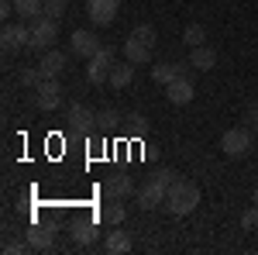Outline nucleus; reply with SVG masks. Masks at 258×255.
Instances as JSON below:
<instances>
[{"label":"nucleus","mask_w":258,"mask_h":255,"mask_svg":"<svg viewBox=\"0 0 258 255\" xmlns=\"http://www.w3.org/2000/svg\"><path fill=\"white\" fill-rule=\"evenodd\" d=\"M200 203V186L193 183V179H182L179 176L172 186H169V193H165V211L172 217H186L193 214Z\"/></svg>","instance_id":"f257e3e1"},{"label":"nucleus","mask_w":258,"mask_h":255,"mask_svg":"<svg viewBox=\"0 0 258 255\" xmlns=\"http://www.w3.org/2000/svg\"><path fill=\"white\" fill-rule=\"evenodd\" d=\"M251 145H255V131L248 128V124H238V128H227L224 135H220V152L227 159H241L251 152Z\"/></svg>","instance_id":"f03ea898"},{"label":"nucleus","mask_w":258,"mask_h":255,"mask_svg":"<svg viewBox=\"0 0 258 255\" xmlns=\"http://www.w3.org/2000/svg\"><path fill=\"white\" fill-rule=\"evenodd\" d=\"M55 38H59V21L55 18H35L31 21V52H48V48H55Z\"/></svg>","instance_id":"7ed1b4c3"},{"label":"nucleus","mask_w":258,"mask_h":255,"mask_svg":"<svg viewBox=\"0 0 258 255\" xmlns=\"http://www.w3.org/2000/svg\"><path fill=\"white\" fill-rule=\"evenodd\" d=\"M110 69H114V48L110 45H100L97 56H90V66H86V79L93 86H103L110 79Z\"/></svg>","instance_id":"20e7f679"},{"label":"nucleus","mask_w":258,"mask_h":255,"mask_svg":"<svg viewBox=\"0 0 258 255\" xmlns=\"http://www.w3.org/2000/svg\"><path fill=\"white\" fill-rule=\"evenodd\" d=\"M0 45H4V52H21V48H28V45H31V24H28V21L4 24V31H0Z\"/></svg>","instance_id":"39448f33"},{"label":"nucleus","mask_w":258,"mask_h":255,"mask_svg":"<svg viewBox=\"0 0 258 255\" xmlns=\"http://www.w3.org/2000/svg\"><path fill=\"white\" fill-rule=\"evenodd\" d=\"M93 121H97V114H93L86 104H80V100L66 107V128L76 131V135H90V131H93Z\"/></svg>","instance_id":"423d86ee"},{"label":"nucleus","mask_w":258,"mask_h":255,"mask_svg":"<svg viewBox=\"0 0 258 255\" xmlns=\"http://www.w3.org/2000/svg\"><path fill=\"white\" fill-rule=\"evenodd\" d=\"M69 52H73V56H80V59L97 56V52H100L97 31H90V28H76V31H73V38H69Z\"/></svg>","instance_id":"0eeeda50"},{"label":"nucleus","mask_w":258,"mask_h":255,"mask_svg":"<svg viewBox=\"0 0 258 255\" xmlns=\"http://www.w3.org/2000/svg\"><path fill=\"white\" fill-rule=\"evenodd\" d=\"M62 104V86H59V79H41V86L35 90V107L38 111H55Z\"/></svg>","instance_id":"6e6552de"},{"label":"nucleus","mask_w":258,"mask_h":255,"mask_svg":"<svg viewBox=\"0 0 258 255\" xmlns=\"http://www.w3.org/2000/svg\"><path fill=\"white\" fill-rule=\"evenodd\" d=\"M165 193H169V186H162L159 179L152 176L145 186L138 190V207L141 211H155V207H165Z\"/></svg>","instance_id":"1a4fd4ad"},{"label":"nucleus","mask_w":258,"mask_h":255,"mask_svg":"<svg viewBox=\"0 0 258 255\" xmlns=\"http://www.w3.org/2000/svg\"><path fill=\"white\" fill-rule=\"evenodd\" d=\"M66 66H69V56L59 52V48H48V52H41L38 59V69L45 73V79H59L66 73Z\"/></svg>","instance_id":"9d476101"},{"label":"nucleus","mask_w":258,"mask_h":255,"mask_svg":"<svg viewBox=\"0 0 258 255\" xmlns=\"http://www.w3.org/2000/svg\"><path fill=\"white\" fill-rule=\"evenodd\" d=\"M117 7H120V0H90L86 14H90V21L97 28H103V24H110V21L117 18Z\"/></svg>","instance_id":"9b49d317"},{"label":"nucleus","mask_w":258,"mask_h":255,"mask_svg":"<svg viewBox=\"0 0 258 255\" xmlns=\"http://www.w3.org/2000/svg\"><path fill=\"white\" fill-rule=\"evenodd\" d=\"M189 62H159V66H152V79L155 83H162V86H169L172 79H179V76H189Z\"/></svg>","instance_id":"f8f14e48"},{"label":"nucleus","mask_w":258,"mask_h":255,"mask_svg":"<svg viewBox=\"0 0 258 255\" xmlns=\"http://www.w3.org/2000/svg\"><path fill=\"white\" fill-rule=\"evenodd\" d=\"M193 79L189 76H179V79H172L169 86H165V97H169V104H176V107H182V104H189L193 100Z\"/></svg>","instance_id":"ddd939ff"},{"label":"nucleus","mask_w":258,"mask_h":255,"mask_svg":"<svg viewBox=\"0 0 258 255\" xmlns=\"http://www.w3.org/2000/svg\"><path fill=\"white\" fill-rule=\"evenodd\" d=\"M103 193L110 196V200H127V196L135 193V183L127 173H114V176L103 183Z\"/></svg>","instance_id":"4468645a"},{"label":"nucleus","mask_w":258,"mask_h":255,"mask_svg":"<svg viewBox=\"0 0 258 255\" xmlns=\"http://www.w3.org/2000/svg\"><path fill=\"white\" fill-rule=\"evenodd\" d=\"M152 45H145V41L138 38H127L124 41V56H127V62H135V66H145V62H152Z\"/></svg>","instance_id":"2eb2a0df"},{"label":"nucleus","mask_w":258,"mask_h":255,"mask_svg":"<svg viewBox=\"0 0 258 255\" xmlns=\"http://www.w3.org/2000/svg\"><path fill=\"white\" fill-rule=\"evenodd\" d=\"M189 66L200 69V73H207V69H214V66H217V52H214L210 45H197V48L189 52Z\"/></svg>","instance_id":"dca6fc26"},{"label":"nucleus","mask_w":258,"mask_h":255,"mask_svg":"<svg viewBox=\"0 0 258 255\" xmlns=\"http://www.w3.org/2000/svg\"><path fill=\"white\" fill-rule=\"evenodd\" d=\"M28 241H31V248L48 252V248L55 245V231H52V228H45V224H35V228L28 231Z\"/></svg>","instance_id":"f3484780"},{"label":"nucleus","mask_w":258,"mask_h":255,"mask_svg":"<svg viewBox=\"0 0 258 255\" xmlns=\"http://www.w3.org/2000/svg\"><path fill=\"white\" fill-rule=\"evenodd\" d=\"M14 14H18V21H31L35 18H41L45 14V4L41 0H14Z\"/></svg>","instance_id":"a211bd4d"},{"label":"nucleus","mask_w":258,"mask_h":255,"mask_svg":"<svg viewBox=\"0 0 258 255\" xmlns=\"http://www.w3.org/2000/svg\"><path fill=\"white\" fill-rule=\"evenodd\" d=\"M131 79H135V62H120V66L114 62V69H110V79H107V83H110L114 90H124Z\"/></svg>","instance_id":"6ab92c4d"},{"label":"nucleus","mask_w":258,"mask_h":255,"mask_svg":"<svg viewBox=\"0 0 258 255\" xmlns=\"http://www.w3.org/2000/svg\"><path fill=\"white\" fill-rule=\"evenodd\" d=\"M103 252H110V255L131 252V235L127 231H110V235L103 238Z\"/></svg>","instance_id":"aec40b11"},{"label":"nucleus","mask_w":258,"mask_h":255,"mask_svg":"<svg viewBox=\"0 0 258 255\" xmlns=\"http://www.w3.org/2000/svg\"><path fill=\"white\" fill-rule=\"evenodd\" d=\"M97 238H100V231H97V224H93V221H83V224L73 228V241H76V245H93Z\"/></svg>","instance_id":"412c9836"},{"label":"nucleus","mask_w":258,"mask_h":255,"mask_svg":"<svg viewBox=\"0 0 258 255\" xmlns=\"http://www.w3.org/2000/svg\"><path fill=\"white\" fill-rule=\"evenodd\" d=\"M124 214H127V211H124V203L114 200V203H103V207L97 211V221H103V224H120Z\"/></svg>","instance_id":"4be33fe9"},{"label":"nucleus","mask_w":258,"mask_h":255,"mask_svg":"<svg viewBox=\"0 0 258 255\" xmlns=\"http://www.w3.org/2000/svg\"><path fill=\"white\" fill-rule=\"evenodd\" d=\"M182 41H186V48L207 45V28H203V24H186V31H182Z\"/></svg>","instance_id":"5701e85b"},{"label":"nucleus","mask_w":258,"mask_h":255,"mask_svg":"<svg viewBox=\"0 0 258 255\" xmlns=\"http://www.w3.org/2000/svg\"><path fill=\"white\" fill-rule=\"evenodd\" d=\"M18 79H21V86H28V90H38L41 79H45V73H41L38 66H28V69H21V73H18Z\"/></svg>","instance_id":"b1692460"},{"label":"nucleus","mask_w":258,"mask_h":255,"mask_svg":"<svg viewBox=\"0 0 258 255\" xmlns=\"http://www.w3.org/2000/svg\"><path fill=\"white\" fill-rule=\"evenodd\" d=\"M127 38H138V41H145V45H152V48H155L159 35H155V28H152V24H138V28H131V35H127Z\"/></svg>","instance_id":"393cba45"},{"label":"nucleus","mask_w":258,"mask_h":255,"mask_svg":"<svg viewBox=\"0 0 258 255\" xmlns=\"http://www.w3.org/2000/svg\"><path fill=\"white\" fill-rule=\"evenodd\" d=\"M241 228L244 231H255L258 228V203H251L248 211H241Z\"/></svg>","instance_id":"a878e982"},{"label":"nucleus","mask_w":258,"mask_h":255,"mask_svg":"<svg viewBox=\"0 0 258 255\" xmlns=\"http://www.w3.org/2000/svg\"><path fill=\"white\" fill-rule=\"evenodd\" d=\"M117 118H120V114L114 111V107H103V111L97 114V124H100V128H114V124H120Z\"/></svg>","instance_id":"bb28decb"},{"label":"nucleus","mask_w":258,"mask_h":255,"mask_svg":"<svg viewBox=\"0 0 258 255\" xmlns=\"http://www.w3.org/2000/svg\"><path fill=\"white\" fill-rule=\"evenodd\" d=\"M41 4H45V18L59 21L62 14H66V0H41Z\"/></svg>","instance_id":"cd10ccee"},{"label":"nucleus","mask_w":258,"mask_h":255,"mask_svg":"<svg viewBox=\"0 0 258 255\" xmlns=\"http://www.w3.org/2000/svg\"><path fill=\"white\" fill-rule=\"evenodd\" d=\"M127 131H131V135H145V131H148V124H145V118H141V114H127Z\"/></svg>","instance_id":"c85d7f7f"},{"label":"nucleus","mask_w":258,"mask_h":255,"mask_svg":"<svg viewBox=\"0 0 258 255\" xmlns=\"http://www.w3.org/2000/svg\"><path fill=\"white\" fill-rule=\"evenodd\" d=\"M244 124H248L251 131H258V100L248 104V111H244Z\"/></svg>","instance_id":"c756f323"},{"label":"nucleus","mask_w":258,"mask_h":255,"mask_svg":"<svg viewBox=\"0 0 258 255\" xmlns=\"http://www.w3.org/2000/svg\"><path fill=\"white\" fill-rule=\"evenodd\" d=\"M155 179H159L162 186H172V183L179 179V173H176V169H169V166H165V169H159V173H155Z\"/></svg>","instance_id":"7c9ffc66"},{"label":"nucleus","mask_w":258,"mask_h":255,"mask_svg":"<svg viewBox=\"0 0 258 255\" xmlns=\"http://www.w3.org/2000/svg\"><path fill=\"white\" fill-rule=\"evenodd\" d=\"M31 248V241H4V252L7 255H21V252H28Z\"/></svg>","instance_id":"2f4dec72"},{"label":"nucleus","mask_w":258,"mask_h":255,"mask_svg":"<svg viewBox=\"0 0 258 255\" xmlns=\"http://www.w3.org/2000/svg\"><path fill=\"white\" fill-rule=\"evenodd\" d=\"M251 203H258V183H255V190H251Z\"/></svg>","instance_id":"473e14b6"}]
</instances>
